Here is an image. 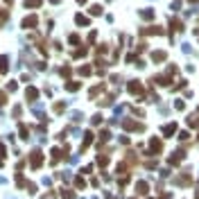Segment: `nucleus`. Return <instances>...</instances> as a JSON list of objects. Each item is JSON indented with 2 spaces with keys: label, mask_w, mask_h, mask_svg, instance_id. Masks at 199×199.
I'll return each mask as SVG.
<instances>
[{
  "label": "nucleus",
  "mask_w": 199,
  "mask_h": 199,
  "mask_svg": "<svg viewBox=\"0 0 199 199\" xmlns=\"http://www.w3.org/2000/svg\"><path fill=\"white\" fill-rule=\"evenodd\" d=\"M39 165H41V154L34 152V154H32V168H39Z\"/></svg>",
  "instance_id": "1"
},
{
  "label": "nucleus",
  "mask_w": 199,
  "mask_h": 199,
  "mask_svg": "<svg viewBox=\"0 0 199 199\" xmlns=\"http://www.w3.org/2000/svg\"><path fill=\"white\" fill-rule=\"evenodd\" d=\"M39 5H41V0H27L25 7H39Z\"/></svg>",
  "instance_id": "3"
},
{
  "label": "nucleus",
  "mask_w": 199,
  "mask_h": 199,
  "mask_svg": "<svg viewBox=\"0 0 199 199\" xmlns=\"http://www.w3.org/2000/svg\"><path fill=\"white\" fill-rule=\"evenodd\" d=\"M91 14H102V7H100V5H95V7H91Z\"/></svg>",
  "instance_id": "4"
},
{
  "label": "nucleus",
  "mask_w": 199,
  "mask_h": 199,
  "mask_svg": "<svg viewBox=\"0 0 199 199\" xmlns=\"http://www.w3.org/2000/svg\"><path fill=\"white\" fill-rule=\"evenodd\" d=\"M23 25H25V27H34V25H36V16L25 18V21H23Z\"/></svg>",
  "instance_id": "2"
}]
</instances>
